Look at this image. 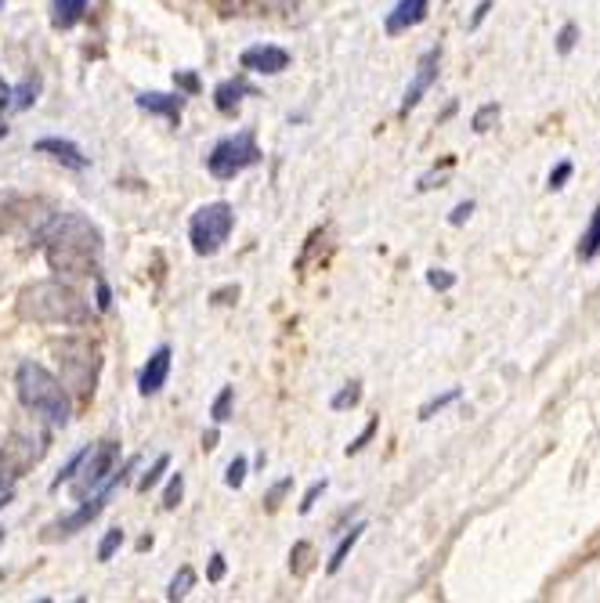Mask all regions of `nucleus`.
Here are the masks:
<instances>
[{
  "mask_svg": "<svg viewBox=\"0 0 600 603\" xmlns=\"http://www.w3.org/2000/svg\"><path fill=\"white\" fill-rule=\"evenodd\" d=\"M40 243L48 268L59 275H98L101 264V232L81 213H54L40 227Z\"/></svg>",
  "mask_w": 600,
  "mask_h": 603,
  "instance_id": "f257e3e1",
  "label": "nucleus"
},
{
  "mask_svg": "<svg viewBox=\"0 0 600 603\" xmlns=\"http://www.w3.org/2000/svg\"><path fill=\"white\" fill-rule=\"evenodd\" d=\"M19 315L26 322H37V325H73L81 329L90 322V307L87 300L76 293L70 282H59V279H44V282H33L19 293Z\"/></svg>",
  "mask_w": 600,
  "mask_h": 603,
  "instance_id": "f03ea898",
  "label": "nucleus"
},
{
  "mask_svg": "<svg viewBox=\"0 0 600 603\" xmlns=\"http://www.w3.org/2000/svg\"><path fill=\"white\" fill-rule=\"evenodd\" d=\"M15 394L26 413L48 419L51 427H65L73 416V402L65 383L54 377L51 369H44L40 361H22L15 372Z\"/></svg>",
  "mask_w": 600,
  "mask_h": 603,
  "instance_id": "7ed1b4c3",
  "label": "nucleus"
},
{
  "mask_svg": "<svg viewBox=\"0 0 600 603\" xmlns=\"http://www.w3.org/2000/svg\"><path fill=\"white\" fill-rule=\"evenodd\" d=\"M54 355H59V366H62V383L65 391L81 394V397H90L95 394V383H98V372H101V350L98 344H90L87 336H65L59 347H54Z\"/></svg>",
  "mask_w": 600,
  "mask_h": 603,
  "instance_id": "20e7f679",
  "label": "nucleus"
},
{
  "mask_svg": "<svg viewBox=\"0 0 600 603\" xmlns=\"http://www.w3.org/2000/svg\"><path fill=\"white\" fill-rule=\"evenodd\" d=\"M138 455H131L127 463L123 466H117V473L109 477V484H101L95 495H87V499H81V506L73 509L70 517H62V520H54V525H48L44 528V539L48 542H54V539H70V534H76V531H84L90 520H95L101 509L109 506V499H112V492H117V484H123V477H127L131 470H138Z\"/></svg>",
  "mask_w": 600,
  "mask_h": 603,
  "instance_id": "39448f33",
  "label": "nucleus"
},
{
  "mask_svg": "<svg viewBox=\"0 0 600 603\" xmlns=\"http://www.w3.org/2000/svg\"><path fill=\"white\" fill-rule=\"evenodd\" d=\"M232 227H235V210L229 207V202H221V199L207 202V207H199L196 213H192L188 243L199 257H213L224 243H229Z\"/></svg>",
  "mask_w": 600,
  "mask_h": 603,
  "instance_id": "423d86ee",
  "label": "nucleus"
},
{
  "mask_svg": "<svg viewBox=\"0 0 600 603\" xmlns=\"http://www.w3.org/2000/svg\"><path fill=\"white\" fill-rule=\"evenodd\" d=\"M260 163V149H257V138L250 131L243 134H229V138H221L218 145L210 149L207 156V170L218 181H232L240 177L243 170H250Z\"/></svg>",
  "mask_w": 600,
  "mask_h": 603,
  "instance_id": "0eeeda50",
  "label": "nucleus"
},
{
  "mask_svg": "<svg viewBox=\"0 0 600 603\" xmlns=\"http://www.w3.org/2000/svg\"><path fill=\"white\" fill-rule=\"evenodd\" d=\"M117 463H120V445H117V441L87 445L81 466H76V473L70 477L76 503H81V499H87V495H95L101 484H109V477L117 473Z\"/></svg>",
  "mask_w": 600,
  "mask_h": 603,
  "instance_id": "6e6552de",
  "label": "nucleus"
},
{
  "mask_svg": "<svg viewBox=\"0 0 600 603\" xmlns=\"http://www.w3.org/2000/svg\"><path fill=\"white\" fill-rule=\"evenodd\" d=\"M438 65H441V51H438V48L424 51V59L416 62V73H413V79H409V87H405V98H402V109H399L402 116H409V112L424 101L427 90L434 87V79H438Z\"/></svg>",
  "mask_w": 600,
  "mask_h": 603,
  "instance_id": "1a4fd4ad",
  "label": "nucleus"
},
{
  "mask_svg": "<svg viewBox=\"0 0 600 603\" xmlns=\"http://www.w3.org/2000/svg\"><path fill=\"white\" fill-rule=\"evenodd\" d=\"M240 65L257 76H279L290 70V51L275 48V44H254V48H246L240 54Z\"/></svg>",
  "mask_w": 600,
  "mask_h": 603,
  "instance_id": "9d476101",
  "label": "nucleus"
},
{
  "mask_svg": "<svg viewBox=\"0 0 600 603\" xmlns=\"http://www.w3.org/2000/svg\"><path fill=\"white\" fill-rule=\"evenodd\" d=\"M427 11H430V0H399V4L391 8L388 22H383V29H388V37L409 33V29H416L427 19Z\"/></svg>",
  "mask_w": 600,
  "mask_h": 603,
  "instance_id": "9b49d317",
  "label": "nucleus"
},
{
  "mask_svg": "<svg viewBox=\"0 0 600 603\" xmlns=\"http://www.w3.org/2000/svg\"><path fill=\"white\" fill-rule=\"evenodd\" d=\"M167 377H171V347H156L145 369L138 372V391L142 394H160L167 386Z\"/></svg>",
  "mask_w": 600,
  "mask_h": 603,
  "instance_id": "f8f14e48",
  "label": "nucleus"
},
{
  "mask_svg": "<svg viewBox=\"0 0 600 603\" xmlns=\"http://www.w3.org/2000/svg\"><path fill=\"white\" fill-rule=\"evenodd\" d=\"M33 152L59 159V163L70 167V170H87L90 167V159L81 152V145L70 141V138H40L37 145H33Z\"/></svg>",
  "mask_w": 600,
  "mask_h": 603,
  "instance_id": "ddd939ff",
  "label": "nucleus"
},
{
  "mask_svg": "<svg viewBox=\"0 0 600 603\" xmlns=\"http://www.w3.org/2000/svg\"><path fill=\"white\" fill-rule=\"evenodd\" d=\"M246 95H254V87L246 84L243 76H235V79H221L218 87H213V106H218V112H235L240 109V101Z\"/></svg>",
  "mask_w": 600,
  "mask_h": 603,
  "instance_id": "4468645a",
  "label": "nucleus"
},
{
  "mask_svg": "<svg viewBox=\"0 0 600 603\" xmlns=\"http://www.w3.org/2000/svg\"><path fill=\"white\" fill-rule=\"evenodd\" d=\"M181 95H160V90H149V95H138V109L145 112H156V116H167L171 123L181 120Z\"/></svg>",
  "mask_w": 600,
  "mask_h": 603,
  "instance_id": "2eb2a0df",
  "label": "nucleus"
},
{
  "mask_svg": "<svg viewBox=\"0 0 600 603\" xmlns=\"http://www.w3.org/2000/svg\"><path fill=\"white\" fill-rule=\"evenodd\" d=\"M87 0H51V22L54 29H73L84 19Z\"/></svg>",
  "mask_w": 600,
  "mask_h": 603,
  "instance_id": "dca6fc26",
  "label": "nucleus"
},
{
  "mask_svg": "<svg viewBox=\"0 0 600 603\" xmlns=\"http://www.w3.org/2000/svg\"><path fill=\"white\" fill-rule=\"evenodd\" d=\"M362 531H366V525H362V520H358V525L351 528V531H344V539L336 542V550H333V556H330V564H326V571H330V575H336V571H341V567H344V561H347V553L355 550V542L362 539Z\"/></svg>",
  "mask_w": 600,
  "mask_h": 603,
  "instance_id": "f3484780",
  "label": "nucleus"
},
{
  "mask_svg": "<svg viewBox=\"0 0 600 603\" xmlns=\"http://www.w3.org/2000/svg\"><path fill=\"white\" fill-rule=\"evenodd\" d=\"M597 257H600V207L593 210V218L579 238V260H597Z\"/></svg>",
  "mask_w": 600,
  "mask_h": 603,
  "instance_id": "a211bd4d",
  "label": "nucleus"
},
{
  "mask_svg": "<svg viewBox=\"0 0 600 603\" xmlns=\"http://www.w3.org/2000/svg\"><path fill=\"white\" fill-rule=\"evenodd\" d=\"M40 95V79L37 76H26L19 87H11V109H29L33 101Z\"/></svg>",
  "mask_w": 600,
  "mask_h": 603,
  "instance_id": "6ab92c4d",
  "label": "nucleus"
},
{
  "mask_svg": "<svg viewBox=\"0 0 600 603\" xmlns=\"http://www.w3.org/2000/svg\"><path fill=\"white\" fill-rule=\"evenodd\" d=\"M171 470V455H160V459H156L149 470H145L142 477H138V492H152L156 484L163 481V473Z\"/></svg>",
  "mask_w": 600,
  "mask_h": 603,
  "instance_id": "aec40b11",
  "label": "nucleus"
},
{
  "mask_svg": "<svg viewBox=\"0 0 600 603\" xmlns=\"http://www.w3.org/2000/svg\"><path fill=\"white\" fill-rule=\"evenodd\" d=\"M192 586H196V571L192 567H181V571L174 575V582H171V589H167V600H185L188 593H192Z\"/></svg>",
  "mask_w": 600,
  "mask_h": 603,
  "instance_id": "412c9836",
  "label": "nucleus"
},
{
  "mask_svg": "<svg viewBox=\"0 0 600 603\" xmlns=\"http://www.w3.org/2000/svg\"><path fill=\"white\" fill-rule=\"evenodd\" d=\"M362 402V383L358 380H351L347 386H344V391H336L333 394V413H344V408H355Z\"/></svg>",
  "mask_w": 600,
  "mask_h": 603,
  "instance_id": "4be33fe9",
  "label": "nucleus"
},
{
  "mask_svg": "<svg viewBox=\"0 0 600 603\" xmlns=\"http://www.w3.org/2000/svg\"><path fill=\"white\" fill-rule=\"evenodd\" d=\"M232 397H235V391H232V386H224V391L218 394V397H213V405H210V416H213V423H229V419H232Z\"/></svg>",
  "mask_w": 600,
  "mask_h": 603,
  "instance_id": "5701e85b",
  "label": "nucleus"
},
{
  "mask_svg": "<svg viewBox=\"0 0 600 603\" xmlns=\"http://www.w3.org/2000/svg\"><path fill=\"white\" fill-rule=\"evenodd\" d=\"M463 397V391L460 386H452V391H445V394H438V397H430V402L420 408V419H434V413H441V408H449L452 402H460Z\"/></svg>",
  "mask_w": 600,
  "mask_h": 603,
  "instance_id": "b1692460",
  "label": "nucleus"
},
{
  "mask_svg": "<svg viewBox=\"0 0 600 603\" xmlns=\"http://www.w3.org/2000/svg\"><path fill=\"white\" fill-rule=\"evenodd\" d=\"M572 174H575V163H572V159H561V163L550 170V177H547V188H550V192H561V188H564V185H568V181H572Z\"/></svg>",
  "mask_w": 600,
  "mask_h": 603,
  "instance_id": "393cba45",
  "label": "nucleus"
},
{
  "mask_svg": "<svg viewBox=\"0 0 600 603\" xmlns=\"http://www.w3.org/2000/svg\"><path fill=\"white\" fill-rule=\"evenodd\" d=\"M500 120V106L495 101H489V106H481L478 112H474V120H470V127L478 131V134H485V131H492V123Z\"/></svg>",
  "mask_w": 600,
  "mask_h": 603,
  "instance_id": "a878e982",
  "label": "nucleus"
},
{
  "mask_svg": "<svg viewBox=\"0 0 600 603\" xmlns=\"http://www.w3.org/2000/svg\"><path fill=\"white\" fill-rule=\"evenodd\" d=\"M311 542H297L293 545V553H290V561H293V571L297 575H308L311 571Z\"/></svg>",
  "mask_w": 600,
  "mask_h": 603,
  "instance_id": "bb28decb",
  "label": "nucleus"
},
{
  "mask_svg": "<svg viewBox=\"0 0 600 603\" xmlns=\"http://www.w3.org/2000/svg\"><path fill=\"white\" fill-rule=\"evenodd\" d=\"M246 470H250V463H246V455H235V459L229 463V473H224V484H229V488H243Z\"/></svg>",
  "mask_w": 600,
  "mask_h": 603,
  "instance_id": "cd10ccee",
  "label": "nucleus"
},
{
  "mask_svg": "<svg viewBox=\"0 0 600 603\" xmlns=\"http://www.w3.org/2000/svg\"><path fill=\"white\" fill-rule=\"evenodd\" d=\"M120 545H123V528L106 531V539H101V545H98V561H101V564L112 561V553H117Z\"/></svg>",
  "mask_w": 600,
  "mask_h": 603,
  "instance_id": "c85d7f7f",
  "label": "nucleus"
},
{
  "mask_svg": "<svg viewBox=\"0 0 600 603\" xmlns=\"http://www.w3.org/2000/svg\"><path fill=\"white\" fill-rule=\"evenodd\" d=\"M427 286L438 290V293H449L452 286H456V275H452V271H445V268H430L427 271Z\"/></svg>",
  "mask_w": 600,
  "mask_h": 603,
  "instance_id": "c756f323",
  "label": "nucleus"
},
{
  "mask_svg": "<svg viewBox=\"0 0 600 603\" xmlns=\"http://www.w3.org/2000/svg\"><path fill=\"white\" fill-rule=\"evenodd\" d=\"M181 495H185V477L174 473L171 484H167V492H163V509H177L181 506Z\"/></svg>",
  "mask_w": 600,
  "mask_h": 603,
  "instance_id": "7c9ffc66",
  "label": "nucleus"
},
{
  "mask_svg": "<svg viewBox=\"0 0 600 603\" xmlns=\"http://www.w3.org/2000/svg\"><path fill=\"white\" fill-rule=\"evenodd\" d=\"M575 44H579V26H575V22H564L561 33H558V51L561 54H572Z\"/></svg>",
  "mask_w": 600,
  "mask_h": 603,
  "instance_id": "2f4dec72",
  "label": "nucleus"
},
{
  "mask_svg": "<svg viewBox=\"0 0 600 603\" xmlns=\"http://www.w3.org/2000/svg\"><path fill=\"white\" fill-rule=\"evenodd\" d=\"M15 463L8 459V452L0 448V495H8L11 492V484H15Z\"/></svg>",
  "mask_w": 600,
  "mask_h": 603,
  "instance_id": "473e14b6",
  "label": "nucleus"
},
{
  "mask_svg": "<svg viewBox=\"0 0 600 603\" xmlns=\"http://www.w3.org/2000/svg\"><path fill=\"white\" fill-rule=\"evenodd\" d=\"M377 430H380V416H372L369 423H366V430H362V434H358V438H355V441H351V445H347V455H358V452L366 448L369 441H372V434H377Z\"/></svg>",
  "mask_w": 600,
  "mask_h": 603,
  "instance_id": "72a5a7b5",
  "label": "nucleus"
},
{
  "mask_svg": "<svg viewBox=\"0 0 600 603\" xmlns=\"http://www.w3.org/2000/svg\"><path fill=\"white\" fill-rule=\"evenodd\" d=\"M326 488H330V481H326V477H322V481H315V484L308 488V492H304V499H301V514H311L315 503H319V499H322Z\"/></svg>",
  "mask_w": 600,
  "mask_h": 603,
  "instance_id": "f704fd0d",
  "label": "nucleus"
},
{
  "mask_svg": "<svg viewBox=\"0 0 600 603\" xmlns=\"http://www.w3.org/2000/svg\"><path fill=\"white\" fill-rule=\"evenodd\" d=\"M290 488H293V477H282V481L275 484V488H271V492L265 495V506L268 509H279V503H282V495H286L290 492Z\"/></svg>",
  "mask_w": 600,
  "mask_h": 603,
  "instance_id": "c9c22d12",
  "label": "nucleus"
},
{
  "mask_svg": "<svg viewBox=\"0 0 600 603\" xmlns=\"http://www.w3.org/2000/svg\"><path fill=\"white\" fill-rule=\"evenodd\" d=\"M470 213H474V202H470V199H467V202H460V207L449 213V224H456V227H460V224H467V221H470Z\"/></svg>",
  "mask_w": 600,
  "mask_h": 603,
  "instance_id": "e433bc0d",
  "label": "nucleus"
},
{
  "mask_svg": "<svg viewBox=\"0 0 600 603\" xmlns=\"http://www.w3.org/2000/svg\"><path fill=\"white\" fill-rule=\"evenodd\" d=\"M213 8L221 11V15H235V11H243L246 8V0H210Z\"/></svg>",
  "mask_w": 600,
  "mask_h": 603,
  "instance_id": "4c0bfd02",
  "label": "nucleus"
},
{
  "mask_svg": "<svg viewBox=\"0 0 600 603\" xmlns=\"http://www.w3.org/2000/svg\"><path fill=\"white\" fill-rule=\"evenodd\" d=\"M207 578H210V582H221V578H224V556H221V553L210 556V571H207Z\"/></svg>",
  "mask_w": 600,
  "mask_h": 603,
  "instance_id": "58836bf2",
  "label": "nucleus"
},
{
  "mask_svg": "<svg viewBox=\"0 0 600 603\" xmlns=\"http://www.w3.org/2000/svg\"><path fill=\"white\" fill-rule=\"evenodd\" d=\"M109 307H112V293L106 282L98 279V311H109Z\"/></svg>",
  "mask_w": 600,
  "mask_h": 603,
  "instance_id": "ea45409f",
  "label": "nucleus"
},
{
  "mask_svg": "<svg viewBox=\"0 0 600 603\" xmlns=\"http://www.w3.org/2000/svg\"><path fill=\"white\" fill-rule=\"evenodd\" d=\"M489 11H492V0H481L478 11H474V19H470V29H478L481 22H485V15H489Z\"/></svg>",
  "mask_w": 600,
  "mask_h": 603,
  "instance_id": "a19ab883",
  "label": "nucleus"
},
{
  "mask_svg": "<svg viewBox=\"0 0 600 603\" xmlns=\"http://www.w3.org/2000/svg\"><path fill=\"white\" fill-rule=\"evenodd\" d=\"M174 84H177V87H185V90H199V79L192 76V73H177V76H174Z\"/></svg>",
  "mask_w": 600,
  "mask_h": 603,
  "instance_id": "79ce46f5",
  "label": "nucleus"
},
{
  "mask_svg": "<svg viewBox=\"0 0 600 603\" xmlns=\"http://www.w3.org/2000/svg\"><path fill=\"white\" fill-rule=\"evenodd\" d=\"M11 109V87L0 79V120H4V112Z\"/></svg>",
  "mask_w": 600,
  "mask_h": 603,
  "instance_id": "37998d69",
  "label": "nucleus"
},
{
  "mask_svg": "<svg viewBox=\"0 0 600 603\" xmlns=\"http://www.w3.org/2000/svg\"><path fill=\"white\" fill-rule=\"evenodd\" d=\"M229 297H240V290L229 286V290H221V293H213V304H232Z\"/></svg>",
  "mask_w": 600,
  "mask_h": 603,
  "instance_id": "c03bdc74",
  "label": "nucleus"
},
{
  "mask_svg": "<svg viewBox=\"0 0 600 603\" xmlns=\"http://www.w3.org/2000/svg\"><path fill=\"white\" fill-rule=\"evenodd\" d=\"M203 448H207V452H213V448H218V430H210V434L203 438Z\"/></svg>",
  "mask_w": 600,
  "mask_h": 603,
  "instance_id": "a18cd8bd",
  "label": "nucleus"
},
{
  "mask_svg": "<svg viewBox=\"0 0 600 603\" xmlns=\"http://www.w3.org/2000/svg\"><path fill=\"white\" fill-rule=\"evenodd\" d=\"M4 134H8V123H4V120H0V138H4Z\"/></svg>",
  "mask_w": 600,
  "mask_h": 603,
  "instance_id": "49530a36",
  "label": "nucleus"
},
{
  "mask_svg": "<svg viewBox=\"0 0 600 603\" xmlns=\"http://www.w3.org/2000/svg\"><path fill=\"white\" fill-rule=\"evenodd\" d=\"M0 542H4V528H0Z\"/></svg>",
  "mask_w": 600,
  "mask_h": 603,
  "instance_id": "de8ad7c7",
  "label": "nucleus"
},
{
  "mask_svg": "<svg viewBox=\"0 0 600 603\" xmlns=\"http://www.w3.org/2000/svg\"><path fill=\"white\" fill-rule=\"evenodd\" d=\"M0 4H4V0H0Z\"/></svg>",
  "mask_w": 600,
  "mask_h": 603,
  "instance_id": "09e8293b",
  "label": "nucleus"
}]
</instances>
